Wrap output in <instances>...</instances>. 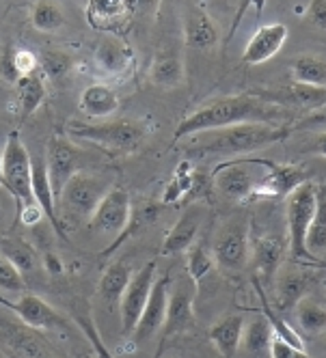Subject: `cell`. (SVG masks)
<instances>
[{"label":"cell","mask_w":326,"mask_h":358,"mask_svg":"<svg viewBox=\"0 0 326 358\" xmlns=\"http://www.w3.org/2000/svg\"><path fill=\"white\" fill-rule=\"evenodd\" d=\"M288 117V110L270 104V101L260 99L253 93H242V95H227V97H216L208 104L199 106L192 110L186 119L178 123L173 132V143L186 141L192 134L199 132H210L220 130V127L240 125V123H272V125H283Z\"/></svg>","instance_id":"6da1fadb"},{"label":"cell","mask_w":326,"mask_h":358,"mask_svg":"<svg viewBox=\"0 0 326 358\" xmlns=\"http://www.w3.org/2000/svg\"><path fill=\"white\" fill-rule=\"evenodd\" d=\"M294 130L288 125L272 123H240L220 127V130L199 132L188 136L190 145L186 147V156L190 158H240L246 153L266 149L270 145L283 143Z\"/></svg>","instance_id":"7a4b0ae2"},{"label":"cell","mask_w":326,"mask_h":358,"mask_svg":"<svg viewBox=\"0 0 326 358\" xmlns=\"http://www.w3.org/2000/svg\"><path fill=\"white\" fill-rule=\"evenodd\" d=\"M67 134L73 138L93 143L113 153H132L143 145L147 136V125L132 119H113L102 123L71 121L67 123Z\"/></svg>","instance_id":"3957f363"},{"label":"cell","mask_w":326,"mask_h":358,"mask_svg":"<svg viewBox=\"0 0 326 358\" xmlns=\"http://www.w3.org/2000/svg\"><path fill=\"white\" fill-rule=\"evenodd\" d=\"M272 160H248V158H232L220 162L212 171V184L216 192L229 201L246 203L255 199Z\"/></svg>","instance_id":"277c9868"},{"label":"cell","mask_w":326,"mask_h":358,"mask_svg":"<svg viewBox=\"0 0 326 358\" xmlns=\"http://www.w3.org/2000/svg\"><path fill=\"white\" fill-rule=\"evenodd\" d=\"M318 186L303 182L294 192L285 196V220H288V248L294 259H313L307 250V234L316 216Z\"/></svg>","instance_id":"5b68a950"},{"label":"cell","mask_w":326,"mask_h":358,"mask_svg":"<svg viewBox=\"0 0 326 358\" xmlns=\"http://www.w3.org/2000/svg\"><path fill=\"white\" fill-rule=\"evenodd\" d=\"M3 188L13 194L17 212L37 203L33 196V158L17 130L9 132L3 147Z\"/></svg>","instance_id":"8992f818"},{"label":"cell","mask_w":326,"mask_h":358,"mask_svg":"<svg viewBox=\"0 0 326 358\" xmlns=\"http://www.w3.org/2000/svg\"><path fill=\"white\" fill-rule=\"evenodd\" d=\"M111 188H113L111 179L87 173V171H78L65 184V188L57 201L63 203V208L69 214L89 220L91 214L95 212V208L99 206V201L104 199V194Z\"/></svg>","instance_id":"52a82bcc"},{"label":"cell","mask_w":326,"mask_h":358,"mask_svg":"<svg viewBox=\"0 0 326 358\" xmlns=\"http://www.w3.org/2000/svg\"><path fill=\"white\" fill-rule=\"evenodd\" d=\"M212 257L225 274H238L250 264L248 224L244 220H232L220 229L212 246Z\"/></svg>","instance_id":"ba28073f"},{"label":"cell","mask_w":326,"mask_h":358,"mask_svg":"<svg viewBox=\"0 0 326 358\" xmlns=\"http://www.w3.org/2000/svg\"><path fill=\"white\" fill-rule=\"evenodd\" d=\"M130 220H132V199L128 190L113 186L104 194V199L99 201V206L95 208L91 218L87 220V227L93 234L117 240L125 229H128Z\"/></svg>","instance_id":"9c48e42d"},{"label":"cell","mask_w":326,"mask_h":358,"mask_svg":"<svg viewBox=\"0 0 326 358\" xmlns=\"http://www.w3.org/2000/svg\"><path fill=\"white\" fill-rule=\"evenodd\" d=\"M158 278V266L156 262H147L141 270H136L125 287L121 302H119V317H121V330L123 335H132L145 304L149 300V294L154 289V283Z\"/></svg>","instance_id":"30bf717a"},{"label":"cell","mask_w":326,"mask_h":358,"mask_svg":"<svg viewBox=\"0 0 326 358\" xmlns=\"http://www.w3.org/2000/svg\"><path fill=\"white\" fill-rule=\"evenodd\" d=\"M194 296L197 285L186 276L178 278V283H171L169 306H166V320L162 326V341L182 335L194 326Z\"/></svg>","instance_id":"8fae6325"},{"label":"cell","mask_w":326,"mask_h":358,"mask_svg":"<svg viewBox=\"0 0 326 358\" xmlns=\"http://www.w3.org/2000/svg\"><path fill=\"white\" fill-rule=\"evenodd\" d=\"M45 166H48L50 186H52L55 196L59 199L65 184L80 171V149L73 145L69 138L55 134L52 138L48 141Z\"/></svg>","instance_id":"7c38bea8"},{"label":"cell","mask_w":326,"mask_h":358,"mask_svg":"<svg viewBox=\"0 0 326 358\" xmlns=\"http://www.w3.org/2000/svg\"><path fill=\"white\" fill-rule=\"evenodd\" d=\"M253 95H257L264 101H270V104H277L285 110H309V113H318L322 108H326V89L324 87H309V85H288L281 89H262V91H253Z\"/></svg>","instance_id":"4fadbf2b"},{"label":"cell","mask_w":326,"mask_h":358,"mask_svg":"<svg viewBox=\"0 0 326 358\" xmlns=\"http://www.w3.org/2000/svg\"><path fill=\"white\" fill-rule=\"evenodd\" d=\"M0 306H5L11 313H15L24 326L35 330H59L65 328V320L59 311H55L48 302H43L35 294H22L15 300H7L0 296Z\"/></svg>","instance_id":"5bb4252c"},{"label":"cell","mask_w":326,"mask_h":358,"mask_svg":"<svg viewBox=\"0 0 326 358\" xmlns=\"http://www.w3.org/2000/svg\"><path fill=\"white\" fill-rule=\"evenodd\" d=\"M169 294H171V276L162 274L156 278L154 289L149 294V300L141 313V320L132 332L136 343L149 341L158 330H162L166 320V306H169Z\"/></svg>","instance_id":"9a60e30c"},{"label":"cell","mask_w":326,"mask_h":358,"mask_svg":"<svg viewBox=\"0 0 326 358\" xmlns=\"http://www.w3.org/2000/svg\"><path fill=\"white\" fill-rule=\"evenodd\" d=\"M288 27L281 22H270L260 27L253 35H250L244 52H242V61L246 65H262L266 61H270L274 55L281 52V48L288 41Z\"/></svg>","instance_id":"2e32d148"},{"label":"cell","mask_w":326,"mask_h":358,"mask_svg":"<svg viewBox=\"0 0 326 358\" xmlns=\"http://www.w3.org/2000/svg\"><path fill=\"white\" fill-rule=\"evenodd\" d=\"M93 59L97 69L104 76H108V78H125L136 63L134 50L130 48V43L119 37H106L104 41H99Z\"/></svg>","instance_id":"e0dca14e"},{"label":"cell","mask_w":326,"mask_h":358,"mask_svg":"<svg viewBox=\"0 0 326 358\" xmlns=\"http://www.w3.org/2000/svg\"><path fill=\"white\" fill-rule=\"evenodd\" d=\"M204 218H206V210L201 206H190L188 210H184L182 216L178 218V222H175L171 227V231L166 234L160 252L162 255L186 252L194 244L199 231H201Z\"/></svg>","instance_id":"ac0fdd59"},{"label":"cell","mask_w":326,"mask_h":358,"mask_svg":"<svg viewBox=\"0 0 326 358\" xmlns=\"http://www.w3.org/2000/svg\"><path fill=\"white\" fill-rule=\"evenodd\" d=\"M85 15L93 31L117 33L130 22L132 11L128 0H87Z\"/></svg>","instance_id":"d6986e66"},{"label":"cell","mask_w":326,"mask_h":358,"mask_svg":"<svg viewBox=\"0 0 326 358\" xmlns=\"http://www.w3.org/2000/svg\"><path fill=\"white\" fill-rule=\"evenodd\" d=\"M33 196L39 203V208L43 212V216L48 218V222L52 224V229L57 231V236L65 242H69V234L67 227L63 222V218L59 216V201L55 196V190L50 186V177H48V166L45 160H33Z\"/></svg>","instance_id":"ffe728a7"},{"label":"cell","mask_w":326,"mask_h":358,"mask_svg":"<svg viewBox=\"0 0 326 358\" xmlns=\"http://www.w3.org/2000/svg\"><path fill=\"white\" fill-rule=\"evenodd\" d=\"M307 182V175L300 166L294 164H274L270 162L266 182L262 184L255 199H285L290 192H294L300 184Z\"/></svg>","instance_id":"44dd1931"},{"label":"cell","mask_w":326,"mask_h":358,"mask_svg":"<svg viewBox=\"0 0 326 358\" xmlns=\"http://www.w3.org/2000/svg\"><path fill=\"white\" fill-rule=\"evenodd\" d=\"M244 328H246V322L242 315H238V313L225 315L216 324H212L208 337L222 358H236V354L242 348Z\"/></svg>","instance_id":"7402d4cb"},{"label":"cell","mask_w":326,"mask_h":358,"mask_svg":"<svg viewBox=\"0 0 326 358\" xmlns=\"http://www.w3.org/2000/svg\"><path fill=\"white\" fill-rule=\"evenodd\" d=\"M184 41L192 50H212L218 43V29L214 20L201 11L192 9L184 20Z\"/></svg>","instance_id":"603a6c76"},{"label":"cell","mask_w":326,"mask_h":358,"mask_svg":"<svg viewBox=\"0 0 326 358\" xmlns=\"http://www.w3.org/2000/svg\"><path fill=\"white\" fill-rule=\"evenodd\" d=\"M80 110L91 119H108L119 110V95L113 87L95 83L80 95Z\"/></svg>","instance_id":"cb8c5ba5"},{"label":"cell","mask_w":326,"mask_h":358,"mask_svg":"<svg viewBox=\"0 0 326 358\" xmlns=\"http://www.w3.org/2000/svg\"><path fill=\"white\" fill-rule=\"evenodd\" d=\"M311 285V274L303 270H288L283 274H277V306L283 311L294 309L300 300L307 298Z\"/></svg>","instance_id":"d4e9b609"},{"label":"cell","mask_w":326,"mask_h":358,"mask_svg":"<svg viewBox=\"0 0 326 358\" xmlns=\"http://www.w3.org/2000/svg\"><path fill=\"white\" fill-rule=\"evenodd\" d=\"M250 259H253V264L264 280H272L279 274V268L285 259V248L279 240L262 238L250 246Z\"/></svg>","instance_id":"484cf974"},{"label":"cell","mask_w":326,"mask_h":358,"mask_svg":"<svg viewBox=\"0 0 326 358\" xmlns=\"http://www.w3.org/2000/svg\"><path fill=\"white\" fill-rule=\"evenodd\" d=\"M186 78V69H184V61L180 59V55L175 52H162L154 59L152 67H149V80H152L156 87L162 89H175L180 87Z\"/></svg>","instance_id":"4316f807"},{"label":"cell","mask_w":326,"mask_h":358,"mask_svg":"<svg viewBox=\"0 0 326 358\" xmlns=\"http://www.w3.org/2000/svg\"><path fill=\"white\" fill-rule=\"evenodd\" d=\"M132 270L125 266L123 262H115L111 264L102 278H99V285H97V294L99 298H102L108 306H115L121 302V296L125 292V287H128L130 278H132Z\"/></svg>","instance_id":"83f0119b"},{"label":"cell","mask_w":326,"mask_h":358,"mask_svg":"<svg viewBox=\"0 0 326 358\" xmlns=\"http://www.w3.org/2000/svg\"><path fill=\"white\" fill-rule=\"evenodd\" d=\"M0 252L22 272V276H29L39 266V255L33 244H29L24 238L11 236L0 240Z\"/></svg>","instance_id":"f1b7e54d"},{"label":"cell","mask_w":326,"mask_h":358,"mask_svg":"<svg viewBox=\"0 0 326 358\" xmlns=\"http://www.w3.org/2000/svg\"><path fill=\"white\" fill-rule=\"evenodd\" d=\"M45 78L41 71L31 76H22L15 80V99L24 115H33L45 99Z\"/></svg>","instance_id":"f546056e"},{"label":"cell","mask_w":326,"mask_h":358,"mask_svg":"<svg viewBox=\"0 0 326 358\" xmlns=\"http://www.w3.org/2000/svg\"><path fill=\"white\" fill-rule=\"evenodd\" d=\"M290 69H292V76L296 83L326 89V61L322 57L303 55L292 61Z\"/></svg>","instance_id":"4dcf8cb0"},{"label":"cell","mask_w":326,"mask_h":358,"mask_svg":"<svg viewBox=\"0 0 326 358\" xmlns=\"http://www.w3.org/2000/svg\"><path fill=\"white\" fill-rule=\"evenodd\" d=\"M274 339V330L270 320L266 317H257L253 322H248L244 328V339L242 345L250 356H270V343Z\"/></svg>","instance_id":"1f68e13d"},{"label":"cell","mask_w":326,"mask_h":358,"mask_svg":"<svg viewBox=\"0 0 326 358\" xmlns=\"http://www.w3.org/2000/svg\"><path fill=\"white\" fill-rule=\"evenodd\" d=\"M307 250L313 259L326 255V186H318V206L307 234Z\"/></svg>","instance_id":"d6a6232c"},{"label":"cell","mask_w":326,"mask_h":358,"mask_svg":"<svg viewBox=\"0 0 326 358\" xmlns=\"http://www.w3.org/2000/svg\"><path fill=\"white\" fill-rule=\"evenodd\" d=\"M31 24L39 33H57L65 27V13L55 0H37L31 9Z\"/></svg>","instance_id":"836d02e7"},{"label":"cell","mask_w":326,"mask_h":358,"mask_svg":"<svg viewBox=\"0 0 326 358\" xmlns=\"http://www.w3.org/2000/svg\"><path fill=\"white\" fill-rule=\"evenodd\" d=\"M294 309H296V320L300 328H303L307 335L316 337L326 332V309L322 304L313 302L311 298H303Z\"/></svg>","instance_id":"e575fe53"},{"label":"cell","mask_w":326,"mask_h":358,"mask_svg":"<svg viewBox=\"0 0 326 358\" xmlns=\"http://www.w3.org/2000/svg\"><path fill=\"white\" fill-rule=\"evenodd\" d=\"M214 268H216L214 257L201 244H192L186 250V274H188V278L192 280L197 287Z\"/></svg>","instance_id":"d590c367"},{"label":"cell","mask_w":326,"mask_h":358,"mask_svg":"<svg viewBox=\"0 0 326 358\" xmlns=\"http://www.w3.org/2000/svg\"><path fill=\"white\" fill-rule=\"evenodd\" d=\"M71 57L65 52H59V50H45L39 59V71L43 76H48V80H61L65 76H69L71 71Z\"/></svg>","instance_id":"8d00e7d4"},{"label":"cell","mask_w":326,"mask_h":358,"mask_svg":"<svg viewBox=\"0 0 326 358\" xmlns=\"http://www.w3.org/2000/svg\"><path fill=\"white\" fill-rule=\"evenodd\" d=\"M0 289L9 294H24L27 289V280H24L22 272L0 252Z\"/></svg>","instance_id":"74e56055"},{"label":"cell","mask_w":326,"mask_h":358,"mask_svg":"<svg viewBox=\"0 0 326 358\" xmlns=\"http://www.w3.org/2000/svg\"><path fill=\"white\" fill-rule=\"evenodd\" d=\"M11 65H13V71H15L17 78L39 71V59L27 48L13 50V52H11Z\"/></svg>","instance_id":"f35d334b"},{"label":"cell","mask_w":326,"mask_h":358,"mask_svg":"<svg viewBox=\"0 0 326 358\" xmlns=\"http://www.w3.org/2000/svg\"><path fill=\"white\" fill-rule=\"evenodd\" d=\"M270 358H311L305 348H296L292 343H288L285 339L274 335L272 343H270Z\"/></svg>","instance_id":"ab89813d"},{"label":"cell","mask_w":326,"mask_h":358,"mask_svg":"<svg viewBox=\"0 0 326 358\" xmlns=\"http://www.w3.org/2000/svg\"><path fill=\"white\" fill-rule=\"evenodd\" d=\"M307 17L318 29H326V0H311L307 7Z\"/></svg>","instance_id":"60d3db41"},{"label":"cell","mask_w":326,"mask_h":358,"mask_svg":"<svg viewBox=\"0 0 326 358\" xmlns=\"http://www.w3.org/2000/svg\"><path fill=\"white\" fill-rule=\"evenodd\" d=\"M17 216H20V220H22L24 224H27V227H35L41 218H45L43 212H41V208H39V203H31V206H27L24 210H20Z\"/></svg>","instance_id":"b9f144b4"},{"label":"cell","mask_w":326,"mask_h":358,"mask_svg":"<svg viewBox=\"0 0 326 358\" xmlns=\"http://www.w3.org/2000/svg\"><path fill=\"white\" fill-rule=\"evenodd\" d=\"M128 5H130L132 15H134V13H141V15H152V13H156V11H158L160 0H128Z\"/></svg>","instance_id":"7bdbcfd3"},{"label":"cell","mask_w":326,"mask_h":358,"mask_svg":"<svg viewBox=\"0 0 326 358\" xmlns=\"http://www.w3.org/2000/svg\"><path fill=\"white\" fill-rule=\"evenodd\" d=\"M309 127H326V110H318L311 113L309 117H305L303 121H298L292 130H309Z\"/></svg>","instance_id":"ee69618b"},{"label":"cell","mask_w":326,"mask_h":358,"mask_svg":"<svg viewBox=\"0 0 326 358\" xmlns=\"http://www.w3.org/2000/svg\"><path fill=\"white\" fill-rule=\"evenodd\" d=\"M43 266H45V270L50 272V274H55V276H59V274H63V262L59 259V255H55V252H45L43 255Z\"/></svg>","instance_id":"f6af8a7d"},{"label":"cell","mask_w":326,"mask_h":358,"mask_svg":"<svg viewBox=\"0 0 326 358\" xmlns=\"http://www.w3.org/2000/svg\"><path fill=\"white\" fill-rule=\"evenodd\" d=\"M311 151L318 153V156H324L326 158V132H320L313 136L311 141Z\"/></svg>","instance_id":"bcb514c9"},{"label":"cell","mask_w":326,"mask_h":358,"mask_svg":"<svg viewBox=\"0 0 326 358\" xmlns=\"http://www.w3.org/2000/svg\"><path fill=\"white\" fill-rule=\"evenodd\" d=\"M0 188H3V149H0Z\"/></svg>","instance_id":"7dc6e473"},{"label":"cell","mask_w":326,"mask_h":358,"mask_svg":"<svg viewBox=\"0 0 326 358\" xmlns=\"http://www.w3.org/2000/svg\"><path fill=\"white\" fill-rule=\"evenodd\" d=\"M322 345H324V350H326V337H324V341H322Z\"/></svg>","instance_id":"c3c4849f"},{"label":"cell","mask_w":326,"mask_h":358,"mask_svg":"<svg viewBox=\"0 0 326 358\" xmlns=\"http://www.w3.org/2000/svg\"><path fill=\"white\" fill-rule=\"evenodd\" d=\"M246 3H248V0H242V7H246Z\"/></svg>","instance_id":"681fc988"},{"label":"cell","mask_w":326,"mask_h":358,"mask_svg":"<svg viewBox=\"0 0 326 358\" xmlns=\"http://www.w3.org/2000/svg\"><path fill=\"white\" fill-rule=\"evenodd\" d=\"M85 3H87V0H85Z\"/></svg>","instance_id":"f907efd6"}]
</instances>
